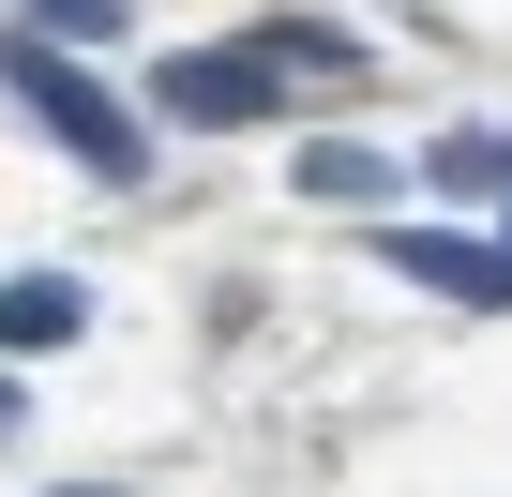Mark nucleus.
Instances as JSON below:
<instances>
[{
	"label": "nucleus",
	"mask_w": 512,
	"mask_h": 497,
	"mask_svg": "<svg viewBox=\"0 0 512 497\" xmlns=\"http://www.w3.org/2000/svg\"><path fill=\"white\" fill-rule=\"evenodd\" d=\"M0 91H16V106H31V121L106 181V196H136V181H151V121H136L106 76H76V46H61V31H31V16L0 31Z\"/></svg>",
	"instance_id": "nucleus-1"
},
{
	"label": "nucleus",
	"mask_w": 512,
	"mask_h": 497,
	"mask_svg": "<svg viewBox=\"0 0 512 497\" xmlns=\"http://www.w3.org/2000/svg\"><path fill=\"white\" fill-rule=\"evenodd\" d=\"M272 106H287L272 31H256V46H181V61H151V121H181V136H241V121H272Z\"/></svg>",
	"instance_id": "nucleus-2"
},
{
	"label": "nucleus",
	"mask_w": 512,
	"mask_h": 497,
	"mask_svg": "<svg viewBox=\"0 0 512 497\" xmlns=\"http://www.w3.org/2000/svg\"><path fill=\"white\" fill-rule=\"evenodd\" d=\"M377 257L422 287V302H467V317H512V241H467V226H392Z\"/></svg>",
	"instance_id": "nucleus-3"
},
{
	"label": "nucleus",
	"mask_w": 512,
	"mask_h": 497,
	"mask_svg": "<svg viewBox=\"0 0 512 497\" xmlns=\"http://www.w3.org/2000/svg\"><path fill=\"white\" fill-rule=\"evenodd\" d=\"M76 332H91V287H76V272H16V287H0V362L76 347Z\"/></svg>",
	"instance_id": "nucleus-4"
},
{
	"label": "nucleus",
	"mask_w": 512,
	"mask_h": 497,
	"mask_svg": "<svg viewBox=\"0 0 512 497\" xmlns=\"http://www.w3.org/2000/svg\"><path fill=\"white\" fill-rule=\"evenodd\" d=\"M437 196H512V121H452L437 136Z\"/></svg>",
	"instance_id": "nucleus-5"
},
{
	"label": "nucleus",
	"mask_w": 512,
	"mask_h": 497,
	"mask_svg": "<svg viewBox=\"0 0 512 497\" xmlns=\"http://www.w3.org/2000/svg\"><path fill=\"white\" fill-rule=\"evenodd\" d=\"M302 196H317V211H377V196H392V166L332 136V151H302Z\"/></svg>",
	"instance_id": "nucleus-6"
},
{
	"label": "nucleus",
	"mask_w": 512,
	"mask_h": 497,
	"mask_svg": "<svg viewBox=\"0 0 512 497\" xmlns=\"http://www.w3.org/2000/svg\"><path fill=\"white\" fill-rule=\"evenodd\" d=\"M16 16H31V31H61V46H121L136 0H16Z\"/></svg>",
	"instance_id": "nucleus-7"
},
{
	"label": "nucleus",
	"mask_w": 512,
	"mask_h": 497,
	"mask_svg": "<svg viewBox=\"0 0 512 497\" xmlns=\"http://www.w3.org/2000/svg\"><path fill=\"white\" fill-rule=\"evenodd\" d=\"M272 61H317V76H362V31H317V16H272Z\"/></svg>",
	"instance_id": "nucleus-8"
},
{
	"label": "nucleus",
	"mask_w": 512,
	"mask_h": 497,
	"mask_svg": "<svg viewBox=\"0 0 512 497\" xmlns=\"http://www.w3.org/2000/svg\"><path fill=\"white\" fill-rule=\"evenodd\" d=\"M0 437H16V377H0Z\"/></svg>",
	"instance_id": "nucleus-9"
},
{
	"label": "nucleus",
	"mask_w": 512,
	"mask_h": 497,
	"mask_svg": "<svg viewBox=\"0 0 512 497\" xmlns=\"http://www.w3.org/2000/svg\"><path fill=\"white\" fill-rule=\"evenodd\" d=\"M76 497H91V482H76Z\"/></svg>",
	"instance_id": "nucleus-10"
}]
</instances>
